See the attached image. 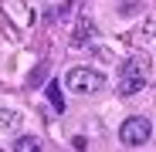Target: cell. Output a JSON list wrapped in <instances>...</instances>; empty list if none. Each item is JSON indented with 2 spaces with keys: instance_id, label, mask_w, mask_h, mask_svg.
I'll list each match as a JSON object with an SVG mask.
<instances>
[{
  "instance_id": "3",
  "label": "cell",
  "mask_w": 156,
  "mask_h": 152,
  "mask_svg": "<svg viewBox=\"0 0 156 152\" xmlns=\"http://www.w3.org/2000/svg\"><path fill=\"white\" fill-rule=\"evenodd\" d=\"M146 88V71H143V61L139 58H133V61H126V68H122V81H119V95L122 98H133L136 91H143Z\"/></svg>"
},
{
  "instance_id": "5",
  "label": "cell",
  "mask_w": 156,
  "mask_h": 152,
  "mask_svg": "<svg viewBox=\"0 0 156 152\" xmlns=\"http://www.w3.org/2000/svg\"><path fill=\"white\" fill-rule=\"evenodd\" d=\"M88 37H92V20H88V17H82V20H78L75 37H71V47H85V44H88Z\"/></svg>"
},
{
  "instance_id": "2",
  "label": "cell",
  "mask_w": 156,
  "mask_h": 152,
  "mask_svg": "<svg viewBox=\"0 0 156 152\" xmlns=\"http://www.w3.org/2000/svg\"><path fill=\"white\" fill-rule=\"evenodd\" d=\"M149 135H153V122L143 118V115H129L119 125V142L122 145H143V142H149Z\"/></svg>"
},
{
  "instance_id": "4",
  "label": "cell",
  "mask_w": 156,
  "mask_h": 152,
  "mask_svg": "<svg viewBox=\"0 0 156 152\" xmlns=\"http://www.w3.org/2000/svg\"><path fill=\"white\" fill-rule=\"evenodd\" d=\"M0 7H4L14 20H20V24H31V10H27V4H20V0H0Z\"/></svg>"
},
{
  "instance_id": "8",
  "label": "cell",
  "mask_w": 156,
  "mask_h": 152,
  "mask_svg": "<svg viewBox=\"0 0 156 152\" xmlns=\"http://www.w3.org/2000/svg\"><path fill=\"white\" fill-rule=\"evenodd\" d=\"M48 101L55 105V112H65V98H61V85H58V81L48 85Z\"/></svg>"
},
{
  "instance_id": "6",
  "label": "cell",
  "mask_w": 156,
  "mask_h": 152,
  "mask_svg": "<svg viewBox=\"0 0 156 152\" xmlns=\"http://www.w3.org/2000/svg\"><path fill=\"white\" fill-rule=\"evenodd\" d=\"M14 152H44V145H41L37 135H20L17 145H14Z\"/></svg>"
},
{
  "instance_id": "1",
  "label": "cell",
  "mask_w": 156,
  "mask_h": 152,
  "mask_svg": "<svg viewBox=\"0 0 156 152\" xmlns=\"http://www.w3.org/2000/svg\"><path fill=\"white\" fill-rule=\"evenodd\" d=\"M102 85H105V74L95 68H71L65 74V88L71 95H95Z\"/></svg>"
},
{
  "instance_id": "7",
  "label": "cell",
  "mask_w": 156,
  "mask_h": 152,
  "mask_svg": "<svg viewBox=\"0 0 156 152\" xmlns=\"http://www.w3.org/2000/svg\"><path fill=\"white\" fill-rule=\"evenodd\" d=\"M14 125H20V112H14V108H0V132H10Z\"/></svg>"
}]
</instances>
